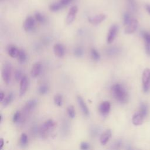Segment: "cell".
<instances>
[{
  "label": "cell",
  "mask_w": 150,
  "mask_h": 150,
  "mask_svg": "<svg viewBox=\"0 0 150 150\" xmlns=\"http://www.w3.org/2000/svg\"><path fill=\"white\" fill-rule=\"evenodd\" d=\"M111 93L114 98L118 101L121 103H124L127 101V92L121 84L116 83L112 85L111 87Z\"/></svg>",
  "instance_id": "1"
},
{
  "label": "cell",
  "mask_w": 150,
  "mask_h": 150,
  "mask_svg": "<svg viewBox=\"0 0 150 150\" xmlns=\"http://www.w3.org/2000/svg\"><path fill=\"white\" fill-rule=\"evenodd\" d=\"M12 74V66L11 64L9 62H6L2 66V77L4 81L6 84H9L11 79Z\"/></svg>",
  "instance_id": "2"
},
{
  "label": "cell",
  "mask_w": 150,
  "mask_h": 150,
  "mask_svg": "<svg viewBox=\"0 0 150 150\" xmlns=\"http://www.w3.org/2000/svg\"><path fill=\"white\" fill-rule=\"evenodd\" d=\"M56 125V122L52 119L46 120L42 125L40 128V134L42 136H46L48 132L54 128Z\"/></svg>",
  "instance_id": "3"
},
{
  "label": "cell",
  "mask_w": 150,
  "mask_h": 150,
  "mask_svg": "<svg viewBox=\"0 0 150 150\" xmlns=\"http://www.w3.org/2000/svg\"><path fill=\"white\" fill-rule=\"evenodd\" d=\"M142 81L143 84V90L147 92L150 88V69H145L142 73Z\"/></svg>",
  "instance_id": "4"
},
{
  "label": "cell",
  "mask_w": 150,
  "mask_h": 150,
  "mask_svg": "<svg viewBox=\"0 0 150 150\" xmlns=\"http://www.w3.org/2000/svg\"><path fill=\"white\" fill-rule=\"evenodd\" d=\"M118 28L117 25H112L109 29L107 35V42L109 44L111 43L115 39L117 32H118Z\"/></svg>",
  "instance_id": "5"
},
{
  "label": "cell",
  "mask_w": 150,
  "mask_h": 150,
  "mask_svg": "<svg viewBox=\"0 0 150 150\" xmlns=\"http://www.w3.org/2000/svg\"><path fill=\"white\" fill-rule=\"evenodd\" d=\"M138 25V21L136 19H132L131 21L127 25H125V28L124 30L125 33L131 34L134 33L136 30Z\"/></svg>",
  "instance_id": "6"
},
{
  "label": "cell",
  "mask_w": 150,
  "mask_h": 150,
  "mask_svg": "<svg viewBox=\"0 0 150 150\" xmlns=\"http://www.w3.org/2000/svg\"><path fill=\"white\" fill-rule=\"evenodd\" d=\"M35 18L32 16H28L24 21L23 26L26 32H30L33 30L35 25Z\"/></svg>",
  "instance_id": "7"
},
{
  "label": "cell",
  "mask_w": 150,
  "mask_h": 150,
  "mask_svg": "<svg viewBox=\"0 0 150 150\" xmlns=\"http://www.w3.org/2000/svg\"><path fill=\"white\" fill-rule=\"evenodd\" d=\"M111 109V104L108 101H103L98 107L99 112L102 115H107Z\"/></svg>",
  "instance_id": "8"
},
{
  "label": "cell",
  "mask_w": 150,
  "mask_h": 150,
  "mask_svg": "<svg viewBox=\"0 0 150 150\" xmlns=\"http://www.w3.org/2000/svg\"><path fill=\"white\" fill-rule=\"evenodd\" d=\"M77 7L76 6H72L68 12V14L67 15V18L66 19V22L67 25L71 24L74 20L76 14L77 13Z\"/></svg>",
  "instance_id": "9"
},
{
  "label": "cell",
  "mask_w": 150,
  "mask_h": 150,
  "mask_svg": "<svg viewBox=\"0 0 150 150\" xmlns=\"http://www.w3.org/2000/svg\"><path fill=\"white\" fill-rule=\"evenodd\" d=\"M53 52L56 56L58 57H62L65 54L64 46L62 43H56L53 46Z\"/></svg>",
  "instance_id": "10"
},
{
  "label": "cell",
  "mask_w": 150,
  "mask_h": 150,
  "mask_svg": "<svg viewBox=\"0 0 150 150\" xmlns=\"http://www.w3.org/2000/svg\"><path fill=\"white\" fill-rule=\"evenodd\" d=\"M105 18H106V15L104 14L101 13V14L95 15L94 16L89 17L88 18V21L92 25H98L101 23L103 21H104Z\"/></svg>",
  "instance_id": "11"
},
{
  "label": "cell",
  "mask_w": 150,
  "mask_h": 150,
  "mask_svg": "<svg viewBox=\"0 0 150 150\" xmlns=\"http://www.w3.org/2000/svg\"><path fill=\"white\" fill-rule=\"evenodd\" d=\"M28 86V79L26 76H23L21 80L20 81L19 86V94L20 96H23L27 91Z\"/></svg>",
  "instance_id": "12"
},
{
  "label": "cell",
  "mask_w": 150,
  "mask_h": 150,
  "mask_svg": "<svg viewBox=\"0 0 150 150\" xmlns=\"http://www.w3.org/2000/svg\"><path fill=\"white\" fill-rule=\"evenodd\" d=\"M77 103L79 104V105L81 111L83 112V113L85 115L88 116L89 115V110H88V107L86 105L85 101L83 99V98L80 96H77Z\"/></svg>",
  "instance_id": "13"
},
{
  "label": "cell",
  "mask_w": 150,
  "mask_h": 150,
  "mask_svg": "<svg viewBox=\"0 0 150 150\" xmlns=\"http://www.w3.org/2000/svg\"><path fill=\"white\" fill-rule=\"evenodd\" d=\"M111 137V131L110 129H106L104 132H103L100 137V141L101 145H105L110 139Z\"/></svg>",
  "instance_id": "14"
},
{
  "label": "cell",
  "mask_w": 150,
  "mask_h": 150,
  "mask_svg": "<svg viewBox=\"0 0 150 150\" xmlns=\"http://www.w3.org/2000/svg\"><path fill=\"white\" fill-rule=\"evenodd\" d=\"M41 69H42L41 63L36 62L35 64H33L32 67L31 71H30L32 77L33 78L37 77L40 74L41 72Z\"/></svg>",
  "instance_id": "15"
},
{
  "label": "cell",
  "mask_w": 150,
  "mask_h": 150,
  "mask_svg": "<svg viewBox=\"0 0 150 150\" xmlns=\"http://www.w3.org/2000/svg\"><path fill=\"white\" fill-rule=\"evenodd\" d=\"M19 50L16 46L14 45H9L7 47V52L9 56L12 58H15L18 57Z\"/></svg>",
  "instance_id": "16"
},
{
  "label": "cell",
  "mask_w": 150,
  "mask_h": 150,
  "mask_svg": "<svg viewBox=\"0 0 150 150\" xmlns=\"http://www.w3.org/2000/svg\"><path fill=\"white\" fill-rule=\"evenodd\" d=\"M143 115L140 112L134 114L132 118V122L134 125H140L143 122Z\"/></svg>",
  "instance_id": "17"
},
{
  "label": "cell",
  "mask_w": 150,
  "mask_h": 150,
  "mask_svg": "<svg viewBox=\"0 0 150 150\" xmlns=\"http://www.w3.org/2000/svg\"><path fill=\"white\" fill-rule=\"evenodd\" d=\"M38 101L36 99H30L26 103L25 108L27 111H30L33 110L37 105Z\"/></svg>",
  "instance_id": "18"
},
{
  "label": "cell",
  "mask_w": 150,
  "mask_h": 150,
  "mask_svg": "<svg viewBox=\"0 0 150 150\" xmlns=\"http://www.w3.org/2000/svg\"><path fill=\"white\" fill-rule=\"evenodd\" d=\"M18 62L21 64L24 63L27 60V55L23 49H20L18 56L17 57Z\"/></svg>",
  "instance_id": "19"
},
{
  "label": "cell",
  "mask_w": 150,
  "mask_h": 150,
  "mask_svg": "<svg viewBox=\"0 0 150 150\" xmlns=\"http://www.w3.org/2000/svg\"><path fill=\"white\" fill-rule=\"evenodd\" d=\"M13 93H10L6 97H5L3 101L1 103L4 107H6L9 104H11V103L13 101Z\"/></svg>",
  "instance_id": "20"
},
{
  "label": "cell",
  "mask_w": 150,
  "mask_h": 150,
  "mask_svg": "<svg viewBox=\"0 0 150 150\" xmlns=\"http://www.w3.org/2000/svg\"><path fill=\"white\" fill-rule=\"evenodd\" d=\"M90 55L91 57L93 60L98 61L100 59V54L99 52L94 48H91L90 50Z\"/></svg>",
  "instance_id": "21"
},
{
  "label": "cell",
  "mask_w": 150,
  "mask_h": 150,
  "mask_svg": "<svg viewBox=\"0 0 150 150\" xmlns=\"http://www.w3.org/2000/svg\"><path fill=\"white\" fill-rule=\"evenodd\" d=\"M63 8V6L58 1L56 3H54L52 5H50V6H49V9H50V11H51L52 12H56V11H58L60 10Z\"/></svg>",
  "instance_id": "22"
},
{
  "label": "cell",
  "mask_w": 150,
  "mask_h": 150,
  "mask_svg": "<svg viewBox=\"0 0 150 150\" xmlns=\"http://www.w3.org/2000/svg\"><path fill=\"white\" fill-rule=\"evenodd\" d=\"M54 103L58 107H61L63 104V97L59 94H57L54 97Z\"/></svg>",
  "instance_id": "23"
},
{
  "label": "cell",
  "mask_w": 150,
  "mask_h": 150,
  "mask_svg": "<svg viewBox=\"0 0 150 150\" xmlns=\"http://www.w3.org/2000/svg\"><path fill=\"white\" fill-rule=\"evenodd\" d=\"M28 135L25 133H22L21 135L20 138H19V144L22 146H25L28 144Z\"/></svg>",
  "instance_id": "24"
},
{
  "label": "cell",
  "mask_w": 150,
  "mask_h": 150,
  "mask_svg": "<svg viewBox=\"0 0 150 150\" xmlns=\"http://www.w3.org/2000/svg\"><path fill=\"white\" fill-rule=\"evenodd\" d=\"M35 18L36 21L40 23H44L46 22L45 17L39 12H36L35 14Z\"/></svg>",
  "instance_id": "25"
},
{
  "label": "cell",
  "mask_w": 150,
  "mask_h": 150,
  "mask_svg": "<svg viewBox=\"0 0 150 150\" xmlns=\"http://www.w3.org/2000/svg\"><path fill=\"white\" fill-rule=\"evenodd\" d=\"M39 93L42 94H46L49 91V87L46 84H42L39 87Z\"/></svg>",
  "instance_id": "26"
},
{
  "label": "cell",
  "mask_w": 150,
  "mask_h": 150,
  "mask_svg": "<svg viewBox=\"0 0 150 150\" xmlns=\"http://www.w3.org/2000/svg\"><path fill=\"white\" fill-rule=\"evenodd\" d=\"M74 55L77 57H80L84 54V50L81 47H77L74 50Z\"/></svg>",
  "instance_id": "27"
},
{
  "label": "cell",
  "mask_w": 150,
  "mask_h": 150,
  "mask_svg": "<svg viewBox=\"0 0 150 150\" xmlns=\"http://www.w3.org/2000/svg\"><path fill=\"white\" fill-rule=\"evenodd\" d=\"M67 114H68V115L70 118H74L75 115H76V112H75L74 108L73 105H70L67 107Z\"/></svg>",
  "instance_id": "28"
},
{
  "label": "cell",
  "mask_w": 150,
  "mask_h": 150,
  "mask_svg": "<svg viewBox=\"0 0 150 150\" xmlns=\"http://www.w3.org/2000/svg\"><path fill=\"white\" fill-rule=\"evenodd\" d=\"M14 76H15V79L16 80V81H20L22 79V77H23V75L22 74V71L18 69L15 70L14 73Z\"/></svg>",
  "instance_id": "29"
},
{
  "label": "cell",
  "mask_w": 150,
  "mask_h": 150,
  "mask_svg": "<svg viewBox=\"0 0 150 150\" xmlns=\"http://www.w3.org/2000/svg\"><path fill=\"white\" fill-rule=\"evenodd\" d=\"M132 19L131 15L129 13L126 12L124 13V16H123V22H124V25H127Z\"/></svg>",
  "instance_id": "30"
},
{
  "label": "cell",
  "mask_w": 150,
  "mask_h": 150,
  "mask_svg": "<svg viewBox=\"0 0 150 150\" xmlns=\"http://www.w3.org/2000/svg\"><path fill=\"white\" fill-rule=\"evenodd\" d=\"M21 112L19 111H16L13 115L12 121L13 122H17L19 120V119L21 118Z\"/></svg>",
  "instance_id": "31"
},
{
  "label": "cell",
  "mask_w": 150,
  "mask_h": 150,
  "mask_svg": "<svg viewBox=\"0 0 150 150\" xmlns=\"http://www.w3.org/2000/svg\"><path fill=\"white\" fill-rule=\"evenodd\" d=\"M139 112L143 115V117H144L147 113V107L145 104H142L140 107V111Z\"/></svg>",
  "instance_id": "32"
},
{
  "label": "cell",
  "mask_w": 150,
  "mask_h": 150,
  "mask_svg": "<svg viewBox=\"0 0 150 150\" xmlns=\"http://www.w3.org/2000/svg\"><path fill=\"white\" fill-rule=\"evenodd\" d=\"M142 37L144 39L145 43L150 44V35L148 33L146 32H142Z\"/></svg>",
  "instance_id": "33"
},
{
  "label": "cell",
  "mask_w": 150,
  "mask_h": 150,
  "mask_svg": "<svg viewBox=\"0 0 150 150\" xmlns=\"http://www.w3.org/2000/svg\"><path fill=\"white\" fill-rule=\"evenodd\" d=\"M80 148L83 150H87L90 148V144L87 142H81L80 145Z\"/></svg>",
  "instance_id": "34"
},
{
  "label": "cell",
  "mask_w": 150,
  "mask_h": 150,
  "mask_svg": "<svg viewBox=\"0 0 150 150\" xmlns=\"http://www.w3.org/2000/svg\"><path fill=\"white\" fill-rule=\"evenodd\" d=\"M73 0H59V2L60 3V4L63 6V7L64 8V6L69 5V4H70V2L72 1Z\"/></svg>",
  "instance_id": "35"
},
{
  "label": "cell",
  "mask_w": 150,
  "mask_h": 150,
  "mask_svg": "<svg viewBox=\"0 0 150 150\" xmlns=\"http://www.w3.org/2000/svg\"><path fill=\"white\" fill-rule=\"evenodd\" d=\"M117 52V49L116 48H110L107 50V54L110 55H113L114 54L116 53Z\"/></svg>",
  "instance_id": "36"
},
{
  "label": "cell",
  "mask_w": 150,
  "mask_h": 150,
  "mask_svg": "<svg viewBox=\"0 0 150 150\" xmlns=\"http://www.w3.org/2000/svg\"><path fill=\"white\" fill-rule=\"evenodd\" d=\"M127 1L132 9H134L136 8V2L135 0H127Z\"/></svg>",
  "instance_id": "37"
},
{
  "label": "cell",
  "mask_w": 150,
  "mask_h": 150,
  "mask_svg": "<svg viewBox=\"0 0 150 150\" xmlns=\"http://www.w3.org/2000/svg\"><path fill=\"white\" fill-rule=\"evenodd\" d=\"M145 50H146V52L147 53L148 55L150 56V44H148V43H145Z\"/></svg>",
  "instance_id": "38"
},
{
  "label": "cell",
  "mask_w": 150,
  "mask_h": 150,
  "mask_svg": "<svg viewBox=\"0 0 150 150\" xmlns=\"http://www.w3.org/2000/svg\"><path fill=\"white\" fill-rule=\"evenodd\" d=\"M5 98V94L4 92L1 91L0 92V102L2 103Z\"/></svg>",
  "instance_id": "39"
},
{
  "label": "cell",
  "mask_w": 150,
  "mask_h": 150,
  "mask_svg": "<svg viewBox=\"0 0 150 150\" xmlns=\"http://www.w3.org/2000/svg\"><path fill=\"white\" fill-rule=\"evenodd\" d=\"M4 145V141L3 138H0V149H1Z\"/></svg>",
  "instance_id": "40"
},
{
  "label": "cell",
  "mask_w": 150,
  "mask_h": 150,
  "mask_svg": "<svg viewBox=\"0 0 150 150\" xmlns=\"http://www.w3.org/2000/svg\"><path fill=\"white\" fill-rule=\"evenodd\" d=\"M145 8H146V9L147 12L150 14V5H146Z\"/></svg>",
  "instance_id": "41"
}]
</instances>
